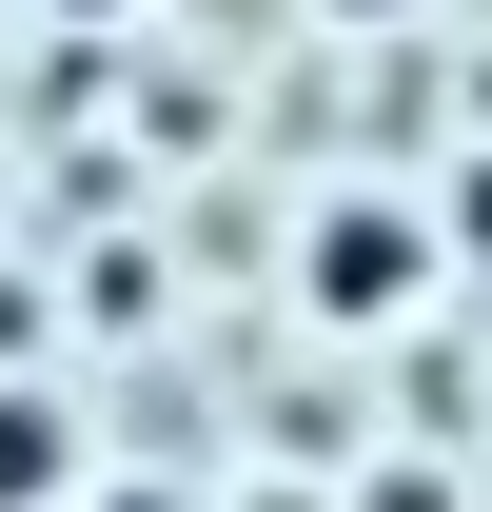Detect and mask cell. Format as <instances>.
<instances>
[{
    "mask_svg": "<svg viewBox=\"0 0 492 512\" xmlns=\"http://www.w3.org/2000/svg\"><path fill=\"white\" fill-rule=\"evenodd\" d=\"M315 296H335V316H355V296H414V237H394V217H335V256H315Z\"/></svg>",
    "mask_w": 492,
    "mask_h": 512,
    "instance_id": "obj_1",
    "label": "cell"
},
{
    "mask_svg": "<svg viewBox=\"0 0 492 512\" xmlns=\"http://www.w3.org/2000/svg\"><path fill=\"white\" fill-rule=\"evenodd\" d=\"M60 473H79V434H60V414H40V394H0V512H40V493H60Z\"/></svg>",
    "mask_w": 492,
    "mask_h": 512,
    "instance_id": "obj_2",
    "label": "cell"
}]
</instances>
